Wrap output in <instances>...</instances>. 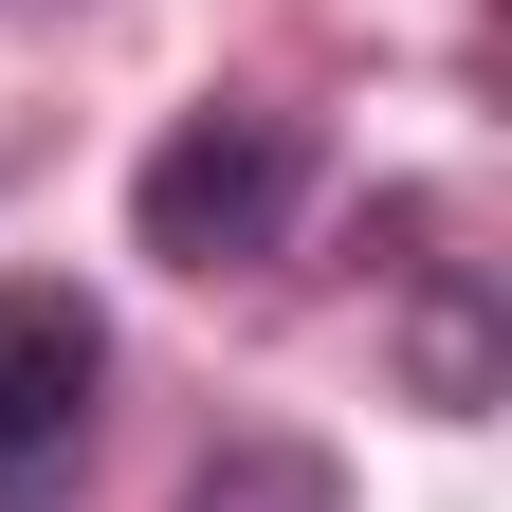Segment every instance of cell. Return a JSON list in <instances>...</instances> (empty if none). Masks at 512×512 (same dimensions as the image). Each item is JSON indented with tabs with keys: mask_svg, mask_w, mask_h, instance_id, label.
<instances>
[{
	"mask_svg": "<svg viewBox=\"0 0 512 512\" xmlns=\"http://www.w3.org/2000/svg\"><path fill=\"white\" fill-rule=\"evenodd\" d=\"M293 202H311V128H293V110H183L165 147H147V183H128V220H147L165 275H238V256H275Z\"/></svg>",
	"mask_w": 512,
	"mask_h": 512,
	"instance_id": "obj_1",
	"label": "cell"
},
{
	"mask_svg": "<svg viewBox=\"0 0 512 512\" xmlns=\"http://www.w3.org/2000/svg\"><path fill=\"white\" fill-rule=\"evenodd\" d=\"M92 384H110V330L92 293H0V512H55L92 458Z\"/></svg>",
	"mask_w": 512,
	"mask_h": 512,
	"instance_id": "obj_2",
	"label": "cell"
},
{
	"mask_svg": "<svg viewBox=\"0 0 512 512\" xmlns=\"http://www.w3.org/2000/svg\"><path fill=\"white\" fill-rule=\"evenodd\" d=\"M183 512H348V476L311 458V439H238V458H202Z\"/></svg>",
	"mask_w": 512,
	"mask_h": 512,
	"instance_id": "obj_3",
	"label": "cell"
}]
</instances>
